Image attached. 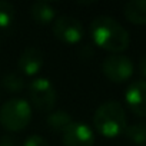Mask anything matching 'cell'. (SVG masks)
Segmentation results:
<instances>
[{
    "instance_id": "obj_1",
    "label": "cell",
    "mask_w": 146,
    "mask_h": 146,
    "mask_svg": "<svg viewBox=\"0 0 146 146\" xmlns=\"http://www.w3.org/2000/svg\"><path fill=\"white\" fill-rule=\"evenodd\" d=\"M90 36L96 46L112 53H120L129 47L127 30L113 17L98 16L90 23Z\"/></svg>"
},
{
    "instance_id": "obj_2",
    "label": "cell",
    "mask_w": 146,
    "mask_h": 146,
    "mask_svg": "<svg viewBox=\"0 0 146 146\" xmlns=\"http://www.w3.org/2000/svg\"><path fill=\"white\" fill-rule=\"evenodd\" d=\"M126 122L125 109L117 100H108L102 103L93 115V125L96 130L108 139H113L123 133L127 127Z\"/></svg>"
},
{
    "instance_id": "obj_3",
    "label": "cell",
    "mask_w": 146,
    "mask_h": 146,
    "mask_svg": "<svg viewBox=\"0 0 146 146\" xmlns=\"http://www.w3.org/2000/svg\"><path fill=\"white\" fill-rule=\"evenodd\" d=\"M32 120V106L25 99H9L0 108V125L6 130L20 132Z\"/></svg>"
},
{
    "instance_id": "obj_4",
    "label": "cell",
    "mask_w": 146,
    "mask_h": 146,
    "mask_svg": "<svg viewBox=\"0 0 146 146\" xmlns=\"http://www.w3.org/2000/svg\"><path fill=\"white\" fill-rule=\"evenodd\" d=\"M29 96L33 106L42 112H52L57 100L56 88L46 78H37L29 83Z\"/></svg>"
},
{
    "instance_id": "obj_5",
    "label": "cell",
    "mask_w": 146,
    "mask_h": 146,
    "mask_svg": "<svg viewBox=\"0 0 146 146\" xmlns=\"http://www.w3.org/2000/svg\"><path fill=\"white\" fill-rule=\"evenodd\" d=\"M102 72L110 82L123 83L133 75V63L127 56L113 53L102 62Z\"/></svg>"
},
{
    "instance_id": "obj_6",
    "label": "cell",
    "mask_w": 146,
    "mask_h": 146,
    "mask_svg": "<svg viewBox=\"0 0 146 146\" xmlns=\"http://www.w3.org/2000/svg\"><path fill=\"white\" fill-rule=\"evenodd\" d=\"M53 35L66 44H76L83 39L82 22L72 16H60L53 22Z\"/></svg>"
},
{
    "instance_id": "obj_7",
    "label": "cell",
    "mask_w": 146,
    "mask_h": 146,
    "mask_svg": "<svg viewBox=\"0 0 146 146\" xmlns=\"http://www.w3.org/2000/svg\"><path fill=\"white\" fill-rule=\"evenodd\" d=\"M63 146H93L95 133L89 125L73 120L63 130Z\"/></svg>"
},
{
    "instance_id": "obj_8",
    "label": "cell",
    "mask_w": 146,
    "mask_h": 146,
    "mask_svg": "<svg viewBox=\"0 0 146 146\" xmlns=\"http://www.w3.org/2000/svg\"><path fill=\"white\" fill-rule=\"evenodd\" d=\"M125 99L136 116L146 117V80L132 82L126 89Z\"/></svg>"
},
{
    "instance_id": "obj_9",
    "label": "cell",
    "mask_w": 146,
    "mask_h": 146,
    "mask_svg": "<svg viewBox=\"0 0 146 146\" xmlns=\"http://www.w3.org/2000/svg\"><path fill=\"white\" fill-rule=\"evenodd\" d=\"M44 64V54L39 47L29 46L26 47L19 60H17V67L19 70L26 76H35L40 72V69Z\"/></svg>"
},
{
    "instance_id": "obj_10",
    "label": "cell",
    "mask_w": 146,
    "mask_h": 146,
    "mask_svg": "<svg viewBox=\"0 0 146 146\" xmlns=\"http://www.w3.org/2000/svg\"><path fill=\"white\" fill-rule=\"evenodd\" d=\"M30 16L37 25L47 26L56 20V9L47 2H35L30 6Z\"/></svg>"
},
{
    "instance_id": "obj_11",
    "label": "cell",
    "mask_w": 146,
    "mask_h": 146,
    "mask_svg": "<svg viewBox=\"0 0 146 146\" xmlns=\"http://www.w3.org/2000/svg\"><path fill=\"white\" fill-rule=\"evenodd\" d=\"M125 17L133 25H146V0H130L123 6Z\"/></svg>"
},
{
    "instance_id": "obj_12",
    "label": "cell",
    "mask_w": 146,
    "mask_h": 146,
    "mask_svg": "<svg viewBox=\"0 0 146 146\" xmlns=\"http://www.w3.org/2000/svg\"><path fill=\"white\" fill-rule=\"evenodd\" d=\"M46 122H47V126L50 130L53 132H62L73 122L72 116L69 112L66 110H62V109H57V110H53L47 115L46 117Z\"/></svg>"
},
{
    "instance_id": "obj_13",
    "label": "cell",
    "mask_w": 146,
    "mask_h": 146,
    "mask_svg": "<svg viewBox=\"0 0 146 146\" xmlns=\"http://www.w3.org/2000/svg\"><path fill=\"white\" fill-rule=\"evenodd\" d=\"M125 135L133 143H137V145L145 143L146 142V122H140V123L127 126L125 129Z\"/></svg>"
},
{
    "instance_id": "obj_14",
    "label": "cell",
    "mask_w": 146,
    "mask_h": 146,
    "mask_svg": "<svg viewBox=\"0 0 146 146\" xmlns=\"http://www.w3.org/2000/svg\"><path fill=\"white\" fill-rule=\"evenodd\" d=\"M2 85L10 93H19L25 88V79L16 73H7L2 78Z\"/></svg>"
},
{
    "instance_id": "obj_15",
    "label": "cell",
    "mask_w": 146,
    "mask_h": 146,
    "mask_svg": "<svg viewBox=\"0 0 146 146\" xmlns=\"http://www.w3.org/2000/svg\"><path fill=\"white\" fill-rule=\"evenodd\" d=\"M15 6L10 2L0 0V29H6L13 23Z\"/></svg>"
},
{
    "instance_id": "obj_16",
    "label": "cell",
    "mask_w": 146,
    "mask_h": 146,
    "mask_svg": "<svg viewBox=\"0 0 146 146\" xmlns=\"http://www.w3.org/2000/svg\"><path fill=\"white\" fill-rule=\"evenodd\" d=\"M23 146H50L49 142L42 137L40 135H30L29 137H26V140L23 142Z\"/></svg>"
},
{
    "instance_id": "obj_17",
    "label": "cell",
    "mask_w": 146,
    "mask_h": 146,
    "mask_svg": "<svg viewBox=\"0 0 146 146\" xmlns=\"http://www.w3.org/2000/svg\"><path fill=\"white\" fill-rule=\"evenodd\" d=\"M0 146H17V142L13 136L5 135L0 137Z\"/></svg>"
},
{
    "instance_id": "obj_18",
    "label": "cell",
    "mask_w": 146,
    "mask_h": 146,
    "mask_svg": "<svg viewBox=\"0 0 146 146\" xmlns=\"http://www.w3.org/2000/svg\"><path fill=\"white\" fill-rule=\"evenodd\" d=\"M137 70H139V73H140L143 78H146V54L140 56L139 64H137Z\"/></svg>"
}]
</instances>
